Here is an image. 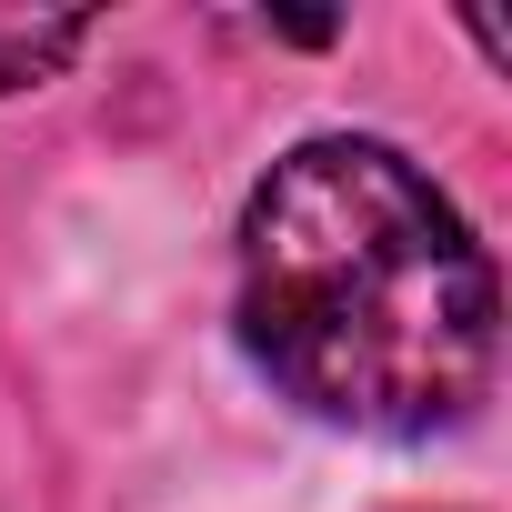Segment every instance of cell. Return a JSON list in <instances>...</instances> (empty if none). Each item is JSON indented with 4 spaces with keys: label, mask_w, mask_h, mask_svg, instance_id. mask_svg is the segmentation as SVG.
<instances>
[{
    "label": "cell",
    "mask_w": 512,
    "mask_h": 512,
    "mask_svg": "<svg viewBox=\"0 0 512 512\" xmlns=\"http://www.w3.org/2000/svg\"><path fill=\"white\" fill-rule=\"evenodd\" d=\"M241 342L312 422L432 442L492 392L502 292L432 171L392 141L322 131L241 211Z\"/></svg>",
    "instance_id": "1"
},
{
    "label": "cell",
    "mask_w": 512,
    "mask_h": 512,
    "mask_svg": "<svg viewBox=\"0 0 512 512\" xmlns=\"http://www.w3.org/2000/svg\"><path fill=\"white\" fill-rule=\"evenodd\" d=\"M81 41H91V21H81V11H0V91L51 81Z\"/></svg>",
    "instance_id": "2"
}]
</instances>
